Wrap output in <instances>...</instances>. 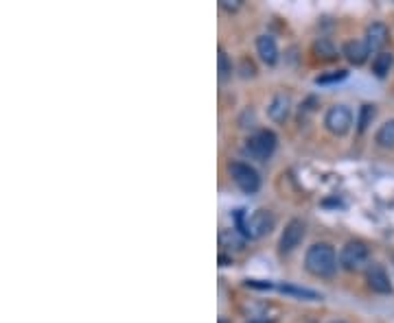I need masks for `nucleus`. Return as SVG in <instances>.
Returning a JSON list of instances; mask_svg holds the SVG:
<instances>
[{
	"label": "nucleus",
	"instance_id": "nucleus-3",
	"mask_svg": "<svg viewBox=\"0 0 394 323\" xmlns=\"http://www.w3.org/2000/svg\"><path fill=\"white\" fill-rule=\"evenodd\" d=\"M228 173H230L233 182L237 184V188L245 195H254V192L261 188V177L257 170L245 164V162H230L228 164Z\"/></svg>",
	"mask_w": 394,
	"mask_h": 323
},
{
	"label": "nucleus",
	"instance_id": "nucleus-8",
	"mask_svg": "<svg viewBox=\"0 0 394 323\" xmlns=\"http://www.w3.org/2000/svg\"><path fill=\"white\" fill-rule=\"evenodd\" d=\"M366 282L368 289L372 293H379V295H390L392 293V282H390V275L381 265H368L366 269Z\"/></svg>",
	"mask_w": 394,
	"mask_h": 323
},
{
	"label": "nucleus",
	"instance_id": "nucleus-15",
	"mask_svg": "<svg viewBox=\"0 0 394 323\" xmlns=\"http://www.w3.org/2000/svg\"><path fill=\"white\" fill-rule=\"evenodd\" d=\"M394 66V55L392 53H379L375 59H372V72H375L377 77H386Z\"/></svg>",
	"mask_w": 394,
	"mask_h": 323
},
{
	"label": "nucleus",
	"instance_id": "nucleus-23",
	"mask_svg": "<svg viewBox=\"0 0 394 323\" xmlns=\"http://www.w3.org/2000/svg\"><path fill=\"white\" fill-rule=\"evenodd\" d=\"M247 323H269V321H263V319H254V321H247Z\"/></svg>",
	"mask_w": 394,
	"mask_h": 323
},
{
	"label": "nucleus",
	"instance_id": "nucleus-22",
	"mask_svg": "<svg viewBox=\"0 0 394 323\" xmlns=\"http://www.w3.org/2000/svg\"><path fill=\"white\" fill-rule=\"evenodd\" d=\"M219 262H221V267H228V262H230V258H228V255H219Z\"/></svg>",
	"mask_w": 394,
	"mask_h": 323
},
{
	"label": "nucleus",
	"instance_id": "nucleus-14",
	"mask_svg": "<svg viewBox=\"0 0 394 323\" xmlns=\"http://www.w3.org/2000/svg\"><path fill=\"white\" fill-rule=\"evenodd\" d=\"M281 293L285 295H292V297H298V299H307V301H318L322 299V295L318 291H311V289H304V286H294V284H283L278 286Z\"/></svg>",
	"mask_w": 394,
	"mask_h": 323
},
{
	"label": "nucleus",
	"instance_id": "nucleus-11",
	"mask_svg": "<svg viewBox=\"0 0 394 323\" xmlns=\"http://www.w3.org/2000/svg\"><path fill=\"white\" fill-rule=\"evenodd\" d=\"M342 53H344V57H346L350 63H355V66H362V63H364V61L368 59V55H370V49H368V44H366V39H350V42H346V44H344Z\"/></svg>",
	"mask_w": 394,
	"mask_h": 323
},
{
	"label": "nucleus",
	"instance_id": "nucleus-24",
	"mask_svg": "<svg viewBox=\"0 0 394 323\" xmlns=\"http://www.w3.org/2000/svg\"><path fill=\"white\" fill-rule=\"evenodd\" d=\"M219 323H230V321H226V319H219Z\"/></svg>",
	"mask_w": 394,
	"mask_h": 323
},
{
	"label": "nucleus",
	"instance_id": "nucleus-25",
	"mask_svg": "<svg viewBox=\"0 0 394 323\" xmlns=\"http://www.w3.org/2000/svg\"><path fill=\"white\" fill-rule=\"evenodd\" d=\"M331 323H346V321H331Z\"/></svg>",
	"mask_w": 394,
	"mask_h": 323
},
{
	"label": "nucleus",
	"instance_id": "nucleus-6",
	"mask_svg": "<svg viewBox=\"0 0 394 323\" xmlns=\"http://www.w3.org/2000/svg\"><path fill=\"white\" fill-rule=\"evenodd\" d=\"M350 125H352V112L346 105H333L324 114V127L333 136H346L350 132Z\"/></svg>",
	"mask_w": 394,
	"mask_h": 323
},
{
	"label": "nucleus",
	"instance_id": "nucleus-7",
	"mask_svg": "<svg viewBox=\"0 0 394 323\" xmlns=\"http://www.w3.org/2000/svg\"><path fill=\"white\" fill-rule=\"evenodd\" d=\"M304 234H307V225H304V221H300V219H292V221H289V223L285 225L283 234H281V241H278V249H281V253L294 251V249L302 243Z\"/></svg>",
	"mask_w": 394,
	"mask_h": 323
},
{
	"label": "nucleus",
	"instance_id": "nucleus-1",
	"mask_svg": "<svg viewBox=\"0 0 394 323\" xmlns=\"http://www.w3.org/2000/svg\"><path fill=\"white\" fill-rule=\"evenodd\" d=\"M304 267L316 277H331L338 271V253L328 243H316L304 253Z\"/></svg>",
	"mask_w": 394,
	"mask_h": 323
},
{
	"label": "nucleus",
	"instance_id": "nucleus-19",
	"mask_svg": "<svg viewBox=\"0 0 394 323\" xmlns=\"http://www.w3.org/2000/svg\"><path fill=\"white\" fill-rule=\"evenodd\" d=\"M348 77L346 70H333V72H328V75H320L316 79L318 85H331V83H338V81H344Z\"/></svg>",
	"mask_w": 394,
	"mask_h": 323
},
{
	"label": "nucleus",
	"instance_id": "nucleus-16",
	"mask_svg": "<svg viewBox=\"0 0 394 323\" xmlns=\"http://www.w3.org/2000/svg\"><path fill=\"white\" fill-rule=\"evenodd\" d=\"M219 243H221V247H228V249H235V251H241L243 247H245V241L241 239V236L235 232V229H223L221 234H219Z\"/></svg>",
	"mask_w": 394,
	"mask_h": 323
},
{
	"label": "nucleus",
	"instance_id": "nucleus-20",
	"mask_svg": "<svg viewBox=\"0 0 394 323\" xmlns=\"http://www.w3.org/2000/svg\"><path fill=\"white\" fill-rule=\"evenodd\" d=\"M217 61H219V79H228V77L233 75V61L228 59L226 51H219Z\"/></svg>",
	"mask_w": 394,
	"mask_h": 323
},
{
	"label": "nucleus",
	"instance_id": "nucleus-4",
	"mask_svg": "<svg viewBox=\"0 0 394 323\" xmlns=\"http://www.w3.org/2000/svg\"><path fill=\"white\" fill-rule=\"evenodd\" d=\"M274 148H276V134L269 132V129H261V132L252 134L245 140V151L259 162H265L272 158Z\"/></svg>",
	"mask_w": 394,
	"mask_h": 323
},
{
	"label": "nucleus",
	"instance_id": "nucleus-12",
	"mask_svg": "<svg viewBox=\"0 0 394 323\" xmlns=\"http://www.w3.org/2000/svg\"><path fill=\"white\" fill-rule=\"evenodd\" d=\"M257 51L259 57L267 63V66H274L278 61V46H276V39L272 35H259L257 37Z\"/></svg>",
	"mask_w": 394,
	"mask_h": 323
},
{
	"label": "nucleus",
	"instance_id": "nucleus-13",
	"mask_svg": "<svg viewBox=\"0 0 394 323\" xmlns=\"http://www.w3.org/2000/svg\"><path fill=\"white\" fill-rule=\"evenodd\" d=\"M375 142L381 146V148H394V118L383 122L377 134H375Z\"/></svg>",
	"mask_w": 394,
	"mask_h": 323
},
{
	"label": "nucleus",
	"instance_id": "nucleus-17",
	"mask_svg": "<svg viewBox=\"0 0 394 323\" xmlns=\"http://www.w3.org/2000/svg\"><path fill=\"white\" fill-rule=\"evenodd\" d=\"M375 116H377V107H375V105H370V103L362 105L359 116H357V132L364 134L366 129L372 125V120H375Z\"/></svg>",
	"mask_w": 394,
	"mask_h": 323
},
{
	"label": "nucleus",
	"instance_id": "nucleus-2",
	"mask_svg": "<svg viewBox=\"0 0 394 323\" xmlns=\"http://www.w3.org/2000/svg\"><path fill=\"white\" fill-rule=\"evenodd\" d=\"M235 221H237V229L243 234V239H250V241L263 239L276 225L274 214L269 210H257L250 217H245V210H237Z\"/></svg>",
	"mask_w": 394,
	"mask_h": 323
},
{
	"label": "nucleus",
	"instance_id": "nucleus-18",
	"mask_svg": "<svg viewBox=\"0 0 394 323\" xmlns=\"http://www.w3.org/2000/svg\"><path fill=\"white\" fill-rule=\"evenodd\" d=\"M314 51L318 53V57L322 55L324 59H333V57H338V51L333 49V44H331L328 39H318L316 44H314Z\"/></svg>",
	"mask_w": 394,
	"mask_h": 323
},
{
	"label": "nucleus",
	"instance_id": "nucleus-10",
	"mask_svg": "<svg viewBox=\"0 0 394 323\" xmlns=\"http://www.w3.org/2000/svg\"><path fill=\"white\" fill-rule=\"evenodd\" d=\"M390 39V31L383 23H372L366 31V44L370 51H381Z\"/></svg>",
	"mask_w": 394,
	"mask_h": 323
},
{
	"label": "nucleus",
	"instance_id": "nucleus-21",
	"mask_svg": "<svg viewBox=\"0 0 394 323\" xmlns=\"http://www.w3.org/2000/svg\"><path fill=\"white\" fill-rule=\"evenodd\" d=\"M245 286H247V289H259V291H269V289H274L272 282H263V279H247Z\"/></svg>",
	"mask_w": 394,
	"mask_h": 323
},
{
	"label": "nucleus",
	"instance_id": "nucleus-5",
	"mask_svg": "<svg viewBox=\"0 0 394 323\" xmlns=\"http://www.w3.org/2000/svg\"><path fill=\"white\" fill-rule=\"evenodd\" d=\"M368 258H370V249L366 247V243L350 241L340 251V267L344 271H362L368 265Z\"/></svg>",
	"mask_w": 394,
	"mask_h": 323
},
{
	"label": "nucleus",
	"instance_id": "nucleus-9",
	"mask_svg": "<svg viewBox=\"0 0 394 323\" xmlns=\"http://www.w3.org/2000/svg\"><path fill=\"white\" fill-rule=\"evenodd\" d=\"M289 112H292V99H289V94H285V92H278L267 107V116L274 122H285Z\"/></svg>",
	"mask_w": 394,
	"mask_h": 323
}]
</instances>
